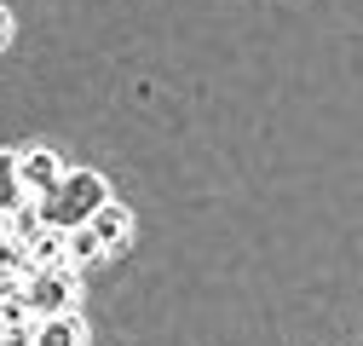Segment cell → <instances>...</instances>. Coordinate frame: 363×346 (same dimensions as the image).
Returning a JSON list of instances; mask_svg holds the SVG:
<instances>
[{
    "instance_id": "obj_3",
    "label": "cell",
    "mask_w": 363,
    "mask_h": 346,
    "mask_svg": "<svg viewBox=\"0 0 363 346\" xmlns=\"http://www.w3.org/2000/svg\"><path fill=\"white\" fill-rule=\"evenodd\" d=\"M6 173L29 191V196H52L58 191V179H64V162H58V150H40V145H23V150H12L6 156Z\"/></svg>"
},
{
    "instance_id": "obj_4",
    "label": "cell",
    "mask_w": 363,
    "mask_h": 346,
    "mask_svg": "<svg viewBox=\"0 0 363 346\" xmlns=\"http://www.w3.org/2000/svg\"><path fill=\"white\" fill-rule=\"evenodd\" d=\"M23 248H29V266H35V272L69 266V231H64V225H40V231H35Z\"/></svg>"
},
{
    "instance_id": "obj_5",
    "label": "cell",
    "mask_w": 363,
    "mask_h": 346,
    "mask_svg": "<svg viewBox=\"0 0 363 346\" xmlns=\"http://www.w3.org/2000/svg\"><path fill=\"white\" fill-rule=\"evenodd\" d=\"M35 346H86V323H81V312L35 318Z\"/></svg>"
},
{
    "instance_id": "obj_9",
    "label": "cell",
    "mask_w": 363,
    "mask_h": 346,
    "mask_svg": "<svg viewBox=\"0 0 363 346\" xmlns=\"http://www.w3.org/2000/svg\"><path fill=\"white\" fill-rule=\"evenodd\" d=\"M0 346H35V329H29V318L23 323H6V340Z\"/></svg>"
},
{
    "instance_id": "obj_7",
    "label": "cell",
    "mask_w": 363,
    "mask_h": 346,
    "mask_svg": "<svg viewBox=\"0 0 363 346\" xmlns=\"http://www.w3.org/2000/svg\"><path fill=\"white\" fill-rule=\"evenodd\" d=\"M93 231H99V237H104V248L116 254V248H127V237H133V213H127V208L110 196V202L93 213Z\"/></svg>"
},
{
    "instance_id": "obj_8",
    "label": "cell",
    "mask_w": 363,
    "mask_h": 346,
    "mask_svg": "<svg viewBox=\"0 0 363 346\" xmlns=\"http://www.w3.org/2000/svg\"><path fill=\"white\" fill-rule=\"evenodd\" d=\"M104 254H110V248H104V237H99L93 225H75V231H69V266H75V272L93 266V260H104Z\"/></svg>"
},
{
    "instance_id": "obj_2",
    "label": "cell",
    "mask_w": 363,
    "mask_h": 346,
    "mask_svg": "<svg viewBox=\"0 0 363 346\" xmlns=\"http://www.w3.org/2000/svg\"><path fill=\"white\" fill-rule=\"evenodd\" d=\"M81 272L75 266H52V272H35L29 277V312L35 318H58V312H75L81 300Z\"/></svg>"
},
{
    "instance_id": "obj_1",
    "label": "cell",
    "mask_w": 363,
    "mask_h": 346,
    "mask_svg": "<svg viewBox=\"0 0 363 346\" xmlns=\"http://www.w3.org/2000/svg\"><path fill=\"white\" fill-rule=\"evenodd\" d=\"M104 202H110V185L99 179L93 167H75V173H64L58 191L47 196V220L64 225V231H75V225H93V213Z\"/></svg>"
},
{
    "instance_id": "obj_6",
    "label": "cell",
    "mask_w": 363,
    "mask_h": 346,
    "mask_svg": "<svg viewBox=\"0 0 363 346\" xmlns=\"http://www.w3.org/2000/svg\"><path fill=\"white\" fill-rule=\"evenodd\" d=\"M40 225H52V220H47V196H29V202H12V208H6V237H12V242H29Z\"/></svg>"
}]
</instances>
